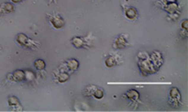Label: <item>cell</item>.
I'll return each instance as SVG.
<instances>
[{
  "mask_svg": "<svg viewBox=\"0 0 188 112\" xmlns=\"http://www.w3.org/2000/svg\"><path fill=\"white\" fill-rule=\"evenodd\" d=\"M125 97L132 101H137L138 98H140V93H138L137 90L131 89V90H128L125 94Z\"/></svg>",
  "mask_w": 188,
  "mask_h": 112,
  "instance_id": "obj_8",
  "label": "cell"
},
{
  "mask_svg": "<svg viewBox=\"0 0 188 112\" xmlns=\"http://www.w3.org/2000/svg\"><path fill=\"white\" fill-rule=\"evenodd\" d=\"M96 88L95 86H89L85 88V95L86 96H93V93L95 89Z\"/></svg>",
  "mask_w": 188,
  "mask_h": 112,
  "instance_id": "obj_18",
  "label": "cell"
},
{
  "mask_svg": "<svg viewBox=\"0 0 188 112\" xmlns=\"http://www.w3.org/2000/svg\"><path fill=\"white\" fill-rule=\"evenodd\" d=\"M64 65L66 66V68L69 70V71H72V72H74V71H76L79 67V63L78 61L75 60V59H69L66 61V63L64 64Z\"/></svg>",
  "mask_w": 188,
  "mask_h": 112,
  "instance_id": "obj_6",
  "label": "cell"
},
{
  "mask_svg": "<svg viewBox=\"0 0 188 112\" xmlns=\"http://www.w3.org/2000/svg\"><path fill=\"white\" fill-rule=\"evenodd\" d=\"M93 96L96 99H102L103 97H104V91L101 89V88H95V91H94V93H93Z\"/></svg>",
  "mask_w": 188,
  "mask_h": 112,
  "instance_id": "obj_15",
  "label": "cell"
},
{
  "mask_svg": "<svg viewBox=\"0 0 188 112\" xmlns=\"http://www.w3.org/2000/svg\"><path fill=\"white\" fill-rule=\"evenodd\" d=\"M166 1L169 3H175V0H166Z\"/></svg>",
  "mask_w": 188,
  "mask_h": 112,
  "instance_id": "obj_21",
  "label": "cell"
},
{
  "mask_svg": "<svg viewBox=\"0 0 188 112\" xmlns=\"http://www.w3.org/2000/svg\"><path fill=\"white\" fill-rule=\"evenodd\" d=\"M7 79L13 81V82H21V81L25 80V74L24 71L22 70H17L12 74L7 75Z\"/></svg>",
  "mask_w": 188,
  "mask_h": 112,
  "instance_id": "obj_3",
  "label": "cell"
},
{
  "mask_svg": "<svg viewBox=\"0 0 188 112\" xmlns=\"http://www.w3.org/2000/svg\"><path fill=\"white\" fill-rule=\"evenodd\" d=\"M181 27H182V29L184 30H187V29H188V20L187 19H184V21L182 22Z\"/></svg>",
  "mask_w": 188,
  "mask_h": 112,
  "instance_id": "obj_19",
  "label": "cell"
},
{
  "mask_svg": "<svg viewBox=\"0 0 188 112\" xmlns=\"http://www.w3.org/2000/svg\"><path fill=\"white\" fill-rule=\"evenodd\" d=\"M177 5H176V3H169L167 6H166V7H165V10L167 12H169V13H173V12H175L176 10H177Z\"/></svg>",
  "mask_w": 188,
  "mask_h": 112,
  "instance_id": "obj_16",
  "label": "cell"
},
{
  "mask_svg": "<svg viewBox=\"0 0 188 112\" xmlns=\"http://www.w3.org/2000/svg\"><path fill=\"white\" fill-rule=\"evenodd\" d=\"M7 102H8V105L10 107H20V103H19V100L12 96V97H9L8 99H7Z\"/></svg>",
  "mask_w": 188,
  "mask_h": 112,
  "instance_id": "obj_12",
  "label": "cell"
},
{
  "mask_svg": "<svg viewBox=\"0 0 188 112\" xmlns=\"http://www.w3.org/2000/svg\"><path fill=\"white\" fill-rule=\"evenodd\" d=\"M11 1H12L13 3H18V2L22 1V0H11Z\"/></svg>",
  "mask_w": 188,
  "mask_h": 112,
  "instance_id": "obj_20",
  "label": "cell"
},
{
  "mask_svg": "<svg viewBox=\"0 0 188 112\" xmlns=\"http://www.w3.org/2000/svg\"><path fill=\"white\" fill-rule=\"evenodd\" d=\"M17 42L21 45L23 47L26 48H29V49H34V48H38L39 47V43L38 42H35V40L29 39L27 35H25L24 33H19L17 35L16 38Z\"/></svg>",
  "mask_w": 188,
  "mask_h": 112,
  "instance_id": "obj_1",
  "label": "cell"
},
{
  "mask_svg": "<svg viewBox=\"0 0 188 112\" xmlns=\"http://www.w3.org/2000/svg\"><path fill=\"white\" fill-rule=\"evenodd\" d=\"M105 64L106 67H113L114 65L117 64V62H116V58L114 56H108L106 61H105Z\"/></svg>",
  "mask_w": 188,
  "mask_h": 112,
  "instance_id": "obj_13",
  "label": "cell"
},
{
  "mask_svg": "<svg viewBox=\"0 0 188 112\" xmlns=\"http://www.w3.org/2000/svg\"><path fill=\"white\" fill-rule=\"evenodd\" d=\"M69 78H70L69 74H67L65 72H63V71L57 75V81L59 83H65L66 81L69 80Z\"/></svg>",
  "mask_w": 188,
  "mask_h": 112,
  "instance_id": "obj_11",
  "label": "cell"
},
{
  "mask_svg": "<svg viewBox=\"0 0 188 112\" xmlns=\"http://www.w3.org/2000/svg\"><path fill=\"white\" fill-rule=\"evenodd\" d=\"M125 15L128 19H135L138 17V12L134 7H128L125 9Z\"/></svg>",
  "mask_w": 188,
  "mask_h": 112,
  "instance_id": "obj_9",
  "label": "cell"
},
{
  "mask_svg": "<svg viewBox=\"0 0 188 112\" xmlns=\"http://www.w3.org/2000/svg\"><path fill=\"white\" fill-rule=\"evenodd\" d=\"M128 45V42L127 40V37L125 35H120L116 40L114 42V47L116 49H124L125 47H127Z\"/></svg>",
  "mask_w": 188,
  "mask_h": 112,
  "instance_id": "obj_4",
  "label": "cell"
},
{
  "mask_svg": "<svg viewBox=\"0 0 188 112\" xmlns=\"http://www.w3.org/2000/svg\"><path fill=\"white\" fill-rule=\"evenodd\" d=\"M48 19L50 20V22L52 23V25L53 26V28L59 29H62L64 26V19L59 15V14H49L47 15Z\"/></svg>",
  "mask_w": 188,
  "mask_h": 112,
  "instance_id": "obj_2",
  "label": "cell"
},
{
  "mask_svg": "<svg viewBox=\"0 0 188 112\" xmlns=\"http://www.w3.org/2000/svg\"><path fill=\"white\" fill-rule=\"evenodd\" d=\"M71 42L75 48H85L87 44L85 38L82 37H74L71 40Z\"/></svg>",
  "mask_w": 188,
  "mask_h": 112,
  "instance_id": "obj_5",
  "label": "cell"
},
{
  "mask_svg": "<svg viewBox=\"0 0 188 112\" xmlns=\"http://www.w3.org/2000/svg\"><path fill=\"white\" fill-rule=\"evenodd\" d=\"M34 66L37 70H44L45 69V62L42 59H38L34 62Z\"/></svg>",
  "mask_w": 188,
  "mask_h": 112,
  "instance_id": "obj_14",
  "label": "cell"
},
{
  "mask_svg": "<svg viewBox=\"0 0 188 112\" xmlns=\"http://www.w3.org/2000/svg\"><path fill=\"white\" fill-rule=\"evenodd\" d=\"M14 10V7L10 3H3L0 5V13H10Z\"/></svg>",
  "mask_w": 188,
  "mask_h": 112,
  "instance_id": "obj_10",
  "label": "cell"
},
{
  "mask_svg": "<svg viewBox=\"0 0 188 112\" xmlns=\"http://www.w3.org/2000/svg\"><path fill=\"white\" fill-rule=\"evenodd\" d=\"M24 74H25V79H26V80H28V81H32V80H34L35 75H34V73L32 72V71H31V70H27V71H25V72H24Z\"/></svg>",
  "mask_w": 188,
  "mask_h": 112,
  "instance_id": "obj_17",
  "label": "cell"
},
{
  "mask_svg": "<svg viewBox=\"0 0 188 112\" xmlns=\"http://www.w3.org/2000/svg\"><path fill=\"white\" fill-rule=\"evenodd\" d=\"M170 97L171 99H173L174 102L179 103L181 101V94L179 92V90H178L176 87H173L170 91Z\"/></svg>",
  "mask_w": 188,
  "mask_h": 112,
  "instance_id": "obj_7",
  "label": "cell"
}]
</instances>
